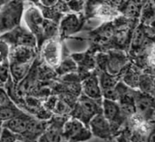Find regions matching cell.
<instances>
[{"label": "cell", "instance_id": "cell-1", "mask_svg": "<svg viewBox=\"0 0 155 142\" xmlns=\"http://www.w3.org/2000/svg\"><path fill=\"white\" fill-rule=\"evenodd\" d=\"M24 7L21 0H9L0 7V34L13 30L22 21Z\"/></svg>", "mask_w": 155, "mask_h": 142}, {"label": "cell", "instance_id": "cell-2", "mask_svg": "<svg viewBox=\"0 0 155 142\" xmlns=\"http://www.w3.org/2000/svg\"><path fill=\"white\" fill-rule=\"evenodd\" d=\"M0 39L6 42L10 46H26L35 47L36 46V38L34 34L27 28H23L18 26L14 28L13 30L8 31L6 33L1 34Z\"/></svg>", "mask_w": 155, "mask_h": 142}, {"label": "cell", "instance_id": "cell-3", "mask_svg": "<svg viewBox=\"0 0 155 142\" xmlns=\"http://www.w3.org/2000/svg\"><path fill=\"white\" fill-rule=\"evenodd\" d=\"M62 134L67 140L71 141L86 140L91 136V133L85 129L82 122L77 119L66 122V124L63 127Z\"/></svg>", "mask_w": 155, "mask_h": 142}, {"label": "cell", "instance_id": "cell-4", "mask_svg": "<svg viewBox=\"0 0 155 142\" xmlns=\"http://www.w3.org/2000/svg\"><path fill=\"white\" fill-rule=\"evenodd\" d=\"M22 19L27 26V29H29L33 34L41 33L44 29V18L40 10L36 7H30L25 12H23Z\"/></svg>", "mask_w": 155, "mask_h": 142}, {"label": "cell", "instance_id": "cell-5", "mask_svg": "<svg viewBox=\"0 0 155 142\" xmlns=\"http://www.w3.org/2000/svg\"><path fill=\"white\" fill-rule=\"evenodd\" d=\"M91 133L99 138H109L110 136V122L101 113L95 114L89 121Z\"/></svg>", "mask_w": 155, "mask_h": 142}, {"label": "cell", "instance_id": "cell-6", "mask_svg": "<svg viewBox=\"0 0 155 142\" xmlns=\"http://www.w3.org/2000/svg\"><path fill=\"white\" fill-rule=\"evenodd\" d=\"M77 110L78 114H79V118L81 120V122H85L90 121L92 117L97 114L98 107H97V105L94 102L93 99H90L84 95L81 97L79 102H78Z\"/></svg>", "mask_w": 155, "mask_h": 142}, {"label": "cell", "instance_id": "cell-7", "mask_svg": "<svg viewBox=\"0 0 155 142\" xmlns=\"http://www.w3.org/2000/svg\"><path fill=\"white\" fill-rule=\"evenodd\" d=\"M60 45L54 40H48L43 47V56L50 66L55 67L60 62Z\"/></svg>", "mask_w": 155, "mask_h": 142}, {"label": "cell", "instance_id": "cell-8", "mask_svg": "<svg viewBox=\"0 0 155 142\" xmlns=\"http://www.w3.org/2000/svg\"><path fill=\"white\" fill-rule=\"evenodd\" d=\"M35 58L34 47L26 46H17L9 53V61L32 63Z\"/></svg>", "mask_w": 155, "mask_h": 142}, {"label": "cell", "instance_id": "cell-9", "mask_svg": "<svg viewBox=\"0 0 155 142\" xmlns=\"http://www.w3.org/2000/svg\"><path fill=\"white\" fill-rule=\"evenodd\" d=\"M30 119H31L30 116H28L27 114L21 113L8 121L3 122V127L9 129L10 131H12L13 133L21 136V134L25 133Z\"/></svg>", "mask_w": 155, "mask_h": 142}, {"label": "cell", "instance_id": "cell-10", "mask_svg": "<svg viewBox=\"0 0 155 142\" xmlns=\"http://www.w3.org/2000/svg\"><path fill=\"white\" fill-rule=\"evenodd\" d=\"M32 63H22L9 61V73L15 83L21 82L26 77L30 71Z\"/></svg>", "mask_w": 155, "mask_h": 142}, {"label": "cell", "instance_id": "cell-11", "mask_svg": "<svg viewBox=\"0 0 155 142\" xmlns=\"http://www.w3.org/2000/svg\"><path fill=\"white\" fill-rule=\"evenodd\" d=\"M82 91L90 99L98 100L102 98L100 82L96 76H89L82 82Z\"/></svg>", "mask_w": 155, "mask_h": 142}, {"label": "cell", "instance_id": "cell-12", "mask_svg": "<svg viewBox=\"0 0 155 142\" xmlns=\"http://www.w3.org/2000/svg\"><path fill=\"white\" fill-rule=\"evenodd\" d=\"M121 113L119 105L115 101L104 99L103 101V115L109 122H114Z\"/></svg>", "mask_w": 155, "mask_h": 142}, {"label": "cell", "instance_id": "cell-13", "mask_svg": "<svg viewBox=\"0 0 155 142\" xmlns=\"http://www.w3.org/2000/svg\"><path fill=\"white\" fill-rule=\"evenodd\" d=\"M81 26V22L77 16L75 15H69L65 17L61 21L60 31L64 36H69L71 34L77 32Z\"/></svg>", "mask_w": 155, "mask_h": 142}, {"label": "cell", "instance_id": "cell-14", "mask_svg": "<svg viewBox=\"0 0 155 142\" xmlns=\"http://www.w3.org/2000/svg\"><path fill=\"white\" fill-rule=\"evenodd\" d=\"M21 113H23V111L19 109L18 106H16L15 104L9 105L0 108V120L3 122L8 121Z\"/></svg>", "mask_w": 155, "mask_h": 142}, {"label": "cell", "instance_id": "cell-15", "mask_svg": "<svg viewBox=\"0 0 155 142\" xmlns=\"http://www.w3.org/2000/svg\"><path fill=\"white\" fill-rule=\"evenodd\" d=\"M124 63H125L124 56L120 55V54L113 55L110 58V60L108 62V67L110 69V73L111 75H114V73H118L121 68H122Z\"/></svg>", "mask_w": 155, "mask_h": 142}, {"label": "cell", "instance_id": "cell-16", "mask_svg": "<svg viewBox=\"0 0 155 142\" xmlns=\"http://www.w3.org/2000/svg\"><path fill=\"white\" fill-rule=\"evenodd\" d=\"M138 101L136 102L135 107L139 111L143 112H148L149 109L152 107V98H149L148 96H140L138 98Z\"/></svg>", "mask_w": 155, "mask_h": 142}, {"label": "cell", "instance_id": "cell-17", "mask_svg": "<svg viewBox=\"0 0 155 142\" xmlns=\"http://www.w3.org/2000/svg\"><path fill=\"white\" fill-rule=\"evenodd\" d=\"M19 137V135L13 133L12 131L3 127L0 133V141L2 142H15L17 141Z\"/></svg>", "mask_w": 155, "mask_h": 142}, {"label": "cell", "instance_id": "cell-18", "mask_svg": "<svg viewBox=\"0 0 155 142\" xmlns=\"http://www.w3.org/2000/svg\"><path fill=\"white\" fill-rule=\"evenodd\" d=\"M10 46L6 42L0 39V63L9 61Z\"/></svg>", "mask_w": 155, "mask_h": 142}, {"label": "cell", "instance_id": "cell-19", "mask_svg": "<svg viewBox=\"0 0 155 142\" xmlns=\"http://www.w3.org/2000/svg\"><path fill=\"white\" fill-rule=\"evenodd\" d=\"M12 104H14V102L11 100V98H10L8 92L4 88L0 87V108Z\"/></svg>", "mask_w": 155, "mask_h": 142}, {"label": "cell", "instance_id": "cell-20", "mask_svg": "<svg viewBox=\"0 0 155 142\" xmlns=\"http://www.w3.org/2000/svg\"><path fill=\"white\" fill-rule=\"evenodd\" d=\"M125 13L129 15V16H135L137 14V6L132 2L128 3L125 7Z\"/></svg>", "mask_w": 155, "mask_h": 142}, {"label": "cell", "instance_id": "cell-21", "mask_svg": "<svg viewBox=\"0 0 155 142\" xmlns=\"http://www.w3.org/2000/svg\"><path fill=\"white\" fill-rule=\"evenodd\" d=\"M41 3L44 5V6H46V7H51L53 6L56 2H57V0H40Z\"/></svg>", "mask_w": 155, "mask_h": 142}, {"label": "cell", "instance_id": "cell-22", "mask_svg": "<svg viewBox=\"0 0 155 142\" xmlns=\"http://www.w3.org/2000/svg\"><path fill=\"white\" fill-rule=\"evenodd\" d=\"M2 128H3V121L0 120V131L2 130Z\"/></svg>", "mask_w": 155, "mask_h": 142}, {"label": "cell", "instance_id": "cell-23", "mask_svg": "<svg viewBox=\"0 0 155 142\" xmlns=\"http://www.w3.org/2000/svg\"><path fill=\"white\" fill-rule=\"evenodd\" d=\"M0 133H1V131H0Z\"/></svg>", "mask_w": 155, "mask_h": 142}]
</instances>
